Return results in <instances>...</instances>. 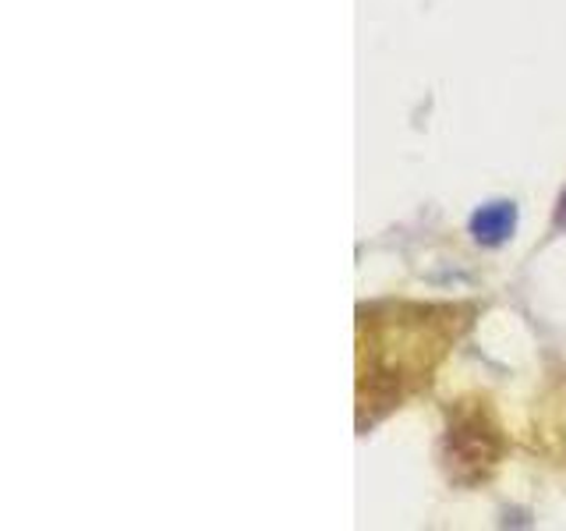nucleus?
Wrapping results in <instances>:
<instances>
[{"mask_svg": "<svg viewBox=\"0 0 566 531\" xmlns=\"http://www.w3.org/2000/svg\"><path fill=\"white\" fill-rule=\"evenodd\" d=\"M513 227H517V209L513 202H489L471 217V235L482 244H503Z\"/></svg>", "mask_w": 566, "mask_h": 531, "instance_id": "1", "label": "nucleus"}, {"mask_svg": "<svg viewBox=\"0 0 566 531\" xmlns=\"http://www.w3.org/2000/svg\"><path fill=\"white\" fill-rule=\"evenodd\" d=\"M563 223H566V199H563Z\"/></svg>", "mask_w": 566, "mask_h": 531, "instance_id": "2", "label": "nucleus"}]
</instances>
